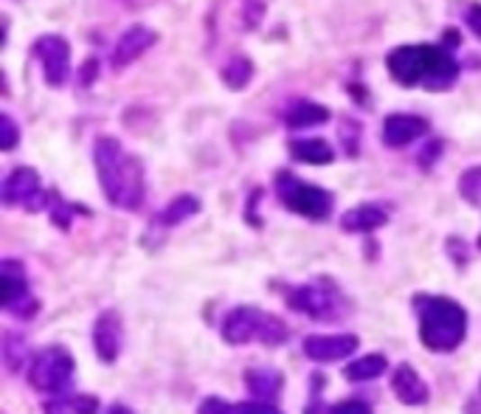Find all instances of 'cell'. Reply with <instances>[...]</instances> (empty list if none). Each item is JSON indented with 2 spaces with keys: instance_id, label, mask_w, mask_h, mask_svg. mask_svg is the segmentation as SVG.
Listing matches in <instances>:
<instances>
[{
  "instance_id": "6da1fadb",
  "label": "cell",
  "mask_w": 481,
  "mask_h": 414,
  "mask_svg": "<svg viewBox=\"0 0 481 414\" xmlns=\"http://www.w3.org/2000/svg\"><path fill=\"white\" fill-rule=\"evenodd\" d=\"M94 161L104 198L124 212H135L144 203L147 180L141 161L130 155L116 138H99L94 147Z\"/></svg>"
},
{
  "instance_id": "7a4b0ae2",
  "label": "cell",
  "mask_w": 481,
  "mask_h": 414,
  "mask_svg": "<svg viewBox=\"0 0 481 414\" xmlns=\"http://www.w3.org/2000/svg\"><path fill=\"white\" fill-rule=\"evenodd\" d=\"M420 341L431 353H453L467 336V313L459 302L445 296H417Z\"/></svg>"
},
{
  "instance_id": "3957f363",
  "label": "cell",
  "mask_w": 481,
  "mask_h": 414,
  "mask_svg": "<svg viewBox=\"0 0 481 414\" xmlns=\"http://www.w3.org/2000/svg\"><path fill=\"white\" fill-rule=\"evenodd\" d=\"M290 336L287 325L273 313H265L259 308H234L222 318V338L231 347H242V344H268V347H279Z\"/></svg>"
},
{
  "instance_id": "277c9868",
  "label": "cell",
  "mask_w": 481,
  "mask_h": 414,
  "mask_svg": "<svg viewBox=\"0 0 481 414\" xmlns=\"http://www.w3.org/2000/svg\"><path fill=\"white\" fill-rule=\"evenodd\" d=\"M74 355L68 353L62 344H51V347H42L32 355L29 361V383L37 392H62L65 386H71L74 378Z\"/></svg>"
},
{
  "instance_id": "5b68a950",
  "label": "cell",
  "mask_w": 481,
  "mask_h": 414,
  "mask_svg": "<svg viewBox=\"0 0 481 414\" xmlns=\"http://www.w3.org/2000/svg\"><path fill=\"white\" fill-rule=\"evenodd\" d=\"M277 195L290 212L310 220H327L332 212V195L327 189H321L315 183H307L290 172L277 175Z\"/></svg>"
},
{
  "instance_id": "8992f818",
  "label": "cell",
  "mask_w": 481,
  "mask_h": 414,
  "mask_svg": "<svg viewBox=\"0 0 481 414\" xmlns=\"http://www.w3.org/2000/svg\"><path fill=\"white\" fill-rule=\"evenodd\" d=\"M442 51L445 49H440V45H400L386 60L388 74L400 85H420V82L425 85L431 71L437 68Z\"/></svg>"
},
{
  "instance_id": "52a82bcc",
  "label": "cell",
  "mask_w": 481,
  "mask_h": 414,
  "mask_svg": "<svg viewBox=\"0 0 481 414\" xmlns=\"http://www.w3.org/2000/svg\"><path fill=\"white\" fill-rule=\"evenodd\" d=\"M287 305L295 313H304L315 321H335L343 313L340 293L330 282H313V285L293 288L287 293Z\"/></svg>"
},
{
  "instance_id": "ba28073f",
  "label": "cell",
  "mask_w": 481,
  "mask_h": 414,
  "mask_svg": "<svg viewBox=\"0 0 481 414\" xmlns=\"http://www.w3.org/2000/svg\"><path fill=\"white\" fill-rule=\"evenodd\" d=\"M0 198H4L6 206L12 209H26V212H42L49 209V195L42 192L40 175L29 167H17L6 180L4 189H0Z\"/></svg>"
},
{
  "instance_id": "9c48e42d",
  "label": "cell",
  "mask_w": 481,
  "mask_h": 414,
  "mask_svg": "<svg viewBox=\"0 0 481 414\" xmlns=\"http://www.w3.org/2000/svg\"><path fill=\"white\" fill-rule=\"evenodd\" d=\"M0 276H4V305L6 313L17 316V318H32L37 313V299L32 296L29 280H26V268L17 260H4L0 262Z\"/></svg>"
},
{
  "instance_id": "30bf717a",
  "label": "cell",
  "mask_w": 481,
  "mask_h": 414,
  "mask_svg": "<svg viewBox=\"0 0 481 414\" xmlns=\"http://www.w3.org/2000/svg\"><path fill=\"white\" fill-rule=\"evenodd\" d=\"M34 57L42 65V77L49 85L59 87L71 71V45L59 34H45L34 42Z\"/></svg>"
},
{
  "instance_id": "8fae6325",
  "label": "cell",
  "mask_w": 481,
  "mask_h": 414,
  "mask_svg": "<svg viewBox=\"0 0 481 414\" xmlns=\"http://www.w3.org/2000/svg\"><path fill=\"white\" fill-rule=\"evenodd\" d=\"M94 347L104 363H113L124 347V325L116 310H104L94 325Z\"/></svg>"
},
{
  "instance_id": "7c38bea8",
  "label": "cell",
  "mask_w": 481,
  "mask_h": 414,
  "mask_svg": "<svg viewBox=\"0 0 481 414\" xmlns=\"http://www.w3.org/2000/svg\"><path fill=\"white\" fill-rule=\"evenodd\" d=\"M360 338L352 333H340V336H307L304 338V355L318 363H330V361H343L358 350Z\"/></svg>"
},
{
  "instance_id": "4fadbf2b",
  "label": "cell",
  "mask_w": 481,
  "mask_h": 414,
  "mask_svg": "<svg viewBox=\"0 0 481 414\" xmlns=\"http://www.w3.org/2000/svg\"><path fill=\"white\" fill-rule=\"evenodd\" d=\"M425 133H428V122L422 116H414V113H392L383 122V142L388 147H405L422 138Z\"/></svg>"
},
{
  "instance_id": "5bb4252c",
  "label": "cell",
  "mask_w": 481,
  "mask_h": 414,
  "mask_svg": "<svg viewBox=\"0 0 481 414\" xmlns=\"http://www.w3.org/2000/svg\"><path fill=\"white\" fill-rule=\"evenodd\" d=\"M158 40V34L147 26H132L130 32H124L116 42V49L110 54L113 68H124L130 62L139 60L147 49H152V42Z\"/></svg>"
},
{
  "instance_id": "9a60e30c",
  "label": "cell",
  "mask_w": 481,
  "mask_h": 414,
  "mask_svg": "<svg viewBox=\"0 0 481 414\" xmlns=\"http://www.w3.org/2000/svg\"><path fill=\"white\" fill-rule=\"evenodd\" d=\"M392 392L405 406H425L428 398H431L428 383L417 375L414 366H408V363H400L397 370H395V375H392Z\"/></svg>"
},
{
  "instance_id": "2e32d148",
  "label": "cell",
  "mask_w": 481,
  "mask_h": 414,
  "mask_svg": "<svg viewBox=\"0 0 481 414\" xmlns=\"http://www.w3.org/2000/svg\"><path fill=\"white\" fill-rule=\"evenodd\" d=\"M388 223V212L377 203H360L340 217V228L349 235H372Z\"/></svg>"
},
{
  "instance_id": "e0dca14e",
  "label": "cell",
  "mask_w": 481,
  "mask_h": 414,
  "mask_svg": "<svg viewBox=\"0 0 481 414\" xmlns=\"http://www.w3.org/2000/svg\"><path fill=\"white\" fill-rule=\"evenodd\" d=\"M245 386L250 389V395H254L257 400L273 403L282 395L285 375L279 370H270V366H259V370L245 373Z\"/></svg>"
},
{
  "instance_id": "ac0fdd59",
  "label": "cell",
  "mask_w": 481,
  "mask_h": 414,
  "mask_svg": "<svg viewBox=\"0 0 481 414\" xmlns=\"http://www.w3.org/2000/svg\"><path fill=\"white\" fill-rule=\"evenodd\" d=\"M290 155L295 161H302V164H332V147L324 142V138H295V142H290Z\"/></svg>"
},
{
  "instance_id": "d6986e66",
  "label": "cell",
  "mask_w": 481,
  "mask_h": 414,
  "mask_svg": "<svg viewBox=\"0 0 481 414\" xmlns=\"http://www.w3.org/2000/svg\"><path fill=\"white\" fill-rule=\"evenodd\" d=\"M200 414H282L273 403L254 400V403H225L220 398H209L200 403Z\"/></svg>"
},
{
  "instance_id": "ffe728a7",
  "label": "cell",
  "mask_w": 481,
  "mask_h": 414,
  "mask_svg": "<svg viewBox=\"0 0 481 414\" xmlns=\"http://www.w3.org/2000/svg\"><path fill=\"white\" fill-rule=\"evenodd\" d=\"M388 370V361L386 355H363L352 363H347V370H343V378L352 381V383H363V381H375Z\"/></svg>"
},
{
  "instance_id": "44dd1931",
  "label": "cell",
  "mask_w": 481,
  "mask_h": 414,
  "mask_svg": "<svg viewBox=\"0 0 481 414\" xmlns=\"http://www.w3.org/2000/svg\"><path fill=\"white\" fill-rule=\"evenodd\" d=\"M330 122V110L324 105H315V102H299L290 113H287V124L293 130H302V127H315V124H327Z\"/></svg>"
},
{
  "instance_id": "7402d4cb",
  "label": "cell",
  "mask_w": 481,
  "mask_h": 414,
  "mask_svg": "<svg viewBox=\"0 0 481 414\" xmlns=\"http://www.w3.org/2000/svg\"><path fill=\"white\" fill-rule=\"evenodd\" d=\"M200 212V200L192 195H180L175 200H169V206L160 212V225H180L189 217H195Z\"/></svg>"
},
{
  "instance_id": "603a6c76",
  "label": "cell",
  "mask_w": 481,
  "mask_h": 414,
  "mask_svg": "<svg viewBox=\"0 0 481 414\" xmlns=\"http://www.w3.org/2000/svg\"><path fill=\"white\" fill-rule=\"evenodd\" d=\"M456 79H459V62L450 57V51H442L437 68H433L431 77L425 79V87H431V90H445V87H450Z\"/></svg>"
},
{
  "instance_id": "cb8c5ba5",
  "label": "cell",
  "mask_w": 481,
  "mask_h": 414,
  "mask_svg": "<svg viewBox=\"0 0 481 414\" xmlns=\"http://www.w3.org/2000/svg\"><path fill=\"white\" fill-rule=\"evenodd\" d=\"M250 77H254V65H250V60H245V57H234L222 68V82L234 90H242L250 82Z\"/></svg>"
},
{
  "instance_id": "d4e9b609",
  "label": "cell",
  "mask_w": 481,
  "mask_h": 414,
  "mask_svg": "<svg viewBox=\"0 0 481 414\" xmlns=\"http://www.w3.org/2000/svg\"><path fill=\"white\" fill-rule=\"evenodd\" d=\"M459 192L467 203H481V167H473L459 178Z\"/></svg>"
},
{
  "instance_id": "484cf974",
  "label": "cell",
  "mask_w": 481,
  "mask_h": 414,
  "mask_svg": "<svg viewBox=\"0 0 481 414\" xmlns=\"http://www.w3.org/2000/svg\"><path fill=\"white\" fill-rule=\"evenodd\" d=\"M17 138H20V130L14 124V119L9 113H0V150H14L17 147Z\"/></svg>"
},
{
  "instance_id": "4316f807",
  "label": "cell",
  "mask_w": 481,
  "mask_h": 414,
  "mask_svg": "<svg viewBox=\"0 0 481 414\" xmlns=\"http://www.w3.org/2000/svg\"><path fill=\"white\" fill-rule=\"evenodd\" d=\"M49 212H51V220L59 225V228H71V206H68L59 195H51L49 198Z\"/></svg>"
},
{
  "instance_id": "83f0119b",
  "label": "cell",
  "mask_w": 481,
  "mask_h": 414,
  "mask_svg": "<svg viewBox=\"0 0 481 414\" xmlns=\"http://www.w3.org/2000/svg\"><path fill=\"white\" fill-rule=\"evenodd\" d=\"M327 414H372V406L366 400H340L327 409Z\"/></svg>"
},
{
  "instance_id": "f1b7e54d",
  "label": "cell",
  "mask_w": 481,
  "mask_h": 414,
  "mask_svg": "<svg viewBox=\"0 0 481 414\" xmlns=\"http://www.w3.org/2000/svg\"><path fill=\"white\" fill-rule=\"evenodd\" d=\"M465 26L481 40V4H470L465 9Z\"/></svg>"
},
{
  "instance_id": "f546056e",
  "label": "cell",
  "mask_w": 481,
  "mask_h": 414,
  "mask_svg": "<svg viewBox=\"0 0 481 414\" xmlns=\"http://www.w3.org/2000/svg\"><path fill=\"white\" fill-rule=\"evenodd\" d=\"M45 414H79L71 403V398H65V400H54L45 406Z\"/></svg>"
},
{
  "instance_id": "4dcf8cb0",
  "label": "cell",
  "mask_w": 481,
  "mask_h": 414,
  "mask_svg": "<svg viewBox=\"0 0 481 414\" xmlns=\"http://www.w3.org/2000/svg\"><path fill=\"white\" fill-rule=\"evenodd\" d=\"M82 71H85L82 82L87 85V79H94V77H96V62H94V60H90V62H85V68H82Z\"/></svg>"
},
{
  "instance_id": "1f68e13d",
  "label": "cell",
  "mask_w": 481,
  "mask_h": 414,
  "mask_svg": "<svg viewBox=\"0 0 481 414\" xmlns=\"http://www.w3.org/2000/svg\"><path fill=\"white\" fill-rule=\"evenodd\" d=\"M107 414H132V409H127L124 403H113V406L107 409Z\"/></svg>"
},
{
  "instance_id": "d6a6232c",
  "label": "cell",
  "mask_w": 481,
  "mask_h": 414,
  "mask_svg": "<svg viewBox=\"0 0 481 414\" xmlns=\"http://www.w3.org/2000/svg\"><path fill=\"white\" fill-rule=\"evenodd\" d=\"M478 248H481V237H478Z\"/></svg>"
}]
</instances>
